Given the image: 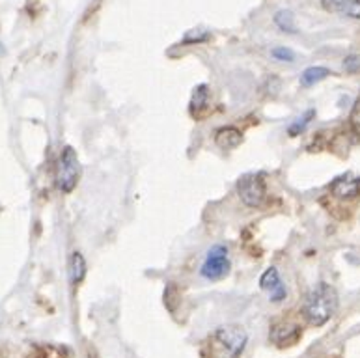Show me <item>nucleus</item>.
Segmentation results:
<instances>
[{"label": "nucleus", "mask_w": 360, "mask_h": 358, "mask_svg": "<svg viewBox=\"0 0 360 358\" xmlns=\"http://www.w3.org/2000/svg\"><path fill=\"white\" fill-rule=\"evenodd\" d=\"M271 340H273L276 345L284 347V345H293V343L301 338V328L293 323H288V321H282V323H276V325L271 328Z\"/></svg>", "instance_id": "8"}, {"label": "nucleus", "mask_w": 360, "mask_h": 358, "mask_svg": "<svg viewBox=\"0 0 360 358\" xmlns=\"http://www.w3.org/2000/svg\"><path fill=\"white\" fill-rule=\"evenodd\" d=\"M344 68H345V71H349V73H359L360 56H356V54H351V56H347V58L344 60Z\"/></svg>", "instance_id": "17"}, {"label": "nucleus", "mask_w": 360, "mask_h": 358, "mask_svg": "<svg viewBox=\"0 0 360 358\" xmlns=\"http://www.w3.org/2000/svg\"><path fill=\"white\" fill-rule=\"evenodd\" d=\"M230 273V257H228V248L224 245L211 246L205 260L202 263L200 274L205 280H221Z\"/></svg>", "instance_id": "4"}, {"label": "nucleus", "mask_w": 360, "mask_h": 358, "mask_svg": "<svg viewBox=\"0 0 360 358\" xmlns=\"http://www.w3.org/2000/svg\"><path fill=\"white\" fill-rule=\"evenodd\" d=\"M328 75H333L327 68H321V65H314V68H308V70L302 71L301 75V84L302 86H314L317 82H321L323 79H327Z\"/></svg>", "instance_id": "12"}, {"label": "nucleus", "mask_w": 360, "mask_h": 358, "mask_svg": "<svg viewBox=\"0 0 360 358\" xmlns=\"http://www.w3.org/2000/svg\"><path fill=\"white\" fill-rule=\"evenodd\" d=\"M81 177V162L77 151L71 146H65L56 166V187L62 193H71L77 187Z\"/></svg>", "instance_id": "3"}, {"label": "nucleus", "mask_w": 360, "mask_h": 358, "mask_svg": "<svg viewBox=\"0 0 360 358\" xmlns=\"http://www.w3.org/2000/svg\"><path fill=\"white\" fill-rule=\"evenodd\" d=\"M243 142V134L239 129L236 127H222L217 131L215 144L221 150H236L237 146Z\"/></svg>", "instance_id": "10"}, {"label": "nucleus", "mask_w": 360, "mask_h": 358, "mask_svg": "<svg viewBox=\"0 0 360 358\" xmlns=\"http://www.w3.org/2000/svg\"><path fill=\"white\" fill-rule=\"evenodd\" d=\"M259 286H262V289H264V291H267V293H269V299L273 300V302H282V300L285 299V295H288V291H285V286L282 283V280H280L278 271H276L274 267L267 269V271L262 274V279H259Z\"/></svg>", "instance_id": "7"}, {"label": "nucleus", "mask_w": 360, "mask_h": 358, "mask_svg": "<svg viewBox=\"0 0 360 358\" xmlns=\"http://www.w3.org/2000/svg\"><path fill=\"white\" fill-rule=\"evenodd\" d=\"M338 310V293L333 286L319 283L307 297L302 314L314 326H323Z\"/></svg>", "instance_id": "1"}, {"label": "nucleus", "mask_w": 360, "mask_h": 358, "mask_svg": "<svg viewBox=\"0 0 360 358\" xmlns=\"http://www.w3.org/2000/svg\"><path fill=\"white\" fill-rule=\"evenodd\" d=\"M349 120H351V123H353V125L360 127V96L356 97L355 105H353V108H351Z\"/></svg>", "instance_id": "18"}, {"label": "nucleus", "mask_w": 360, "mask_h": 358, "mask_svg": "<svg viewBox=\"0 0 360 358\" xmlns=\"http://www.w3.org/2000/svg\"><path fill=\"white\" fill-rule=\"evenodd\" d=\"M330 194H333L336 200H342V202H349V200L359 198L360 177L351 176V174L336 177V179L330 183Z\"/></svg>", "instance_id": "6"}, {"label": "nucleus", "mask_w": 360, "mask_h": 358, "mask_svg": "<svg viewBox=\"0 0 360 358\" xmlns=\"http://www.w3.org/2000/svg\"><path fill=\"white\" fill-rule=\"evenodd\" d=\"M207 103H210V90H207V86L200 84L198 88H194L193 99H191V110L193 114H200L207 107Z\"/></svg>", "instance_id": "13"}, {"label": "nucleus", "mask_w": 360, "mask_h": 358, "mask_svg": "<svg viewBox=\"0 0 360 358\" xmlns=\"http://www.w3.org/2000/svg\"><path fill=\"white\" fill-rule=\"evenodd\" d=\"M321 4L330 13L360 19V0H321Z\"/></svg>", "instance_id": "9"}, {"label": "nucleus", "mask_w": 360, "mask_h": 358, "mask_svg": "<svg viewBox=\"0 0 360 358\" xmlns=\"http://www.w3.org/2000/svg\"><path fill=\"white\" fill-rule=\"evenodd\" d=\"M314 116H316V113H314V110H308V113L304 114L302 118H299V122L293 123V125H291V127H290V134H291V136H295V134L302 133V131H304V127H307L308 123L312 122Z\"/></svg>", "instance_id": "15"}, {"label": "nucleus", "mask_w": 360, "mask_h": 358, "mask_svg": "<svg viewBox=\"0 0 360 358\" xmlns=\"http://www.w3.org/2000/svg\"><path fill=\"white\" fill-rule=\"evenodd\" d=\"M86 274V262L79 252H73L70 260V280L71 283H81Z\"/></svg>", "instance_id": "11"}, {"label": "nucleus", "mask_w": 360, "mask_h": 358, "mask_svg": "<svg viewBox=\"0 0 360 358\" xmlns=\"http://www.w3.org/2000/svg\"><path fill=\"white\" fill-rule=\"evenodd\" d=\"M237 193L247 207H259L265 202V181L259 174H247L237 181Z\"/></svg>", "instance_id": "5"}, {"label": "nucleus", "mask_w": 360, "mask_h": 358, "mask_svg": "<svg viewBox=\"0 0 360 358\" xmlns=\"http://www.w3.org/2000/svg\"><path fill=\"white\" fill-rule=\"evenodd\" d=\"M276 60L280 62H293L295 60V53L291 51V49H285V47H276L273 49V53H271Z\"/></svg>", "instance_id": "16"}, {"label": "nucleus", "mask_w": 360, "mask_h": 358, "mask_svg": "<svg viewBox=\"0 0 360 358\" xmlns=\"http://www.w3.org/2000/svg\"><path fill=\"white\" fill-rule=\"evenodd\" d=\"M274 23H276V27H278L280 30H284V32H295V21H293V13H291V11H278V13L274 15Z\"/></svg>", "instance_id": "14"}, {"label": "nucleus", "mask_w": 360, "mask_h": 358, "mask_svg": "<svg viewBox=\"0 0 360 358\" xmlns=\"http://www.w3.org/2000/svg\"><path fill=\"white\" fill-rule=\"evenodd\" d=\"M247 340V331L243 326H219L210 338L211 358H239L245 351Z\"/></svg>", "instance_id": "2"}]
</instances>
